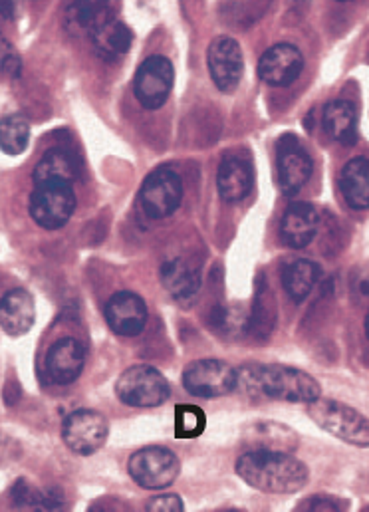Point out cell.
Masks as SVG:
<instances>
[{
	"label": "cell",
	"mask_w": 369,
	"mask_h": 512,
	"mask_svg": "<svg viewBox=\"0 0 369 512\" xmlns=\"http://www.w3.org/2000/svg\"><path fill=\"white\" fill-rule=\"evenodd\" d=\"M237 475L248 487L270 495H292L306 487L308 467L290 453L248 451L237 461Z\"/></svg>",
	"instance_id": "6da1fadb"
},
{
	"label": "cell",
	"mask_w": 369,
	"mask_h": 512,
	"mask_svg": "<svg viewBox=\"0 0 369 512\" xmlns=\"http://www.w3.org/2000/svg\"><path fill=\"white\" fill-rule=\"evenodd\" d=\"M239 387L248 395H262L288 403H314L322 387L310 374L282 364H252L239 370Z\"/></svg>",
	"instance_id": "7a4b0ae2"
},
{
	"label": "cell",
	"mask_w": 369,
	"mask_h": 512,
	"mask_svg": "<svg viewBox=\"0 0 369 512\" xmlns=\"http://www.w3.org/2000/svg\"><path fill=\"white\" fill-rule=\"evenodd\" d=\"M308 415L326 433L346 441L348 445L368 449L369 419L358 409L336 399L320 397L308 405Z\"/></svg>",
	"instance_id": "3957f363"
},
{
	"label": "cell",
	"mask_w": 369,
	"mask_h": 512,
	"mask_svg": "<svg viewBox=\"0 0 369 512\" xmlns=\"http://www.w3.org/2000/svg\"><path fill=\"white\" fill-rule=\"evenodd\" d=\"M76 193L74 185L64 181H46L34 185L28 211L36 225L48 231L62 229L74 215Z\"/></svg>",
	"instance_id": "277c9868"
},
{
	"label": "cell",
	"mask_w": 369,
	"mask_h": 512,
	"mask_svg": "<svg viewBox=\"0 0 369 512\" xmlns=\"http://www.w3.org/2000/svg\"><path fill=\"white\" fill-rule=\"evenodd\" d=\"M129 477L147 491H161L175 483L181 471L177 455L165 447H143L129 457Z\"/></svg>",
	"instance_id": "5b68a950"
},
{
	"label": "cell",
	"mask_w": 369,
	"mask_h": 512,
	"mask_svg": "<svg viewBox=\"0 0 369 512\" xmlns=\"http://www.w3.org/2000/svg\"><path fill=\"white\" fill-rule=\"evenodd\" d=\"M120 401L129 407H159L169 399L171 387L165 376L151 366H131L116 382Z\"/></svg>",
	"instance_id": "8992f818"
},
{
	"label": "cell",
	"mask_w": 369,
	"mask_h": 512,
	"mask_svg": "<svg viewBox=\"0 0 369 512\" xmlns=\"http://www.w3.org/2000/svg\"><path fill=\"white\" fill-rule=\"evenodd\" d=\"M139 201L147 217L165 219L173 215L183 201V181L171 167H159L151 171L141 189Z\"/></svg>",
	"instance_id": "52a82bcc"
},
{
	"label": "cell",
	"mask_w": 369,
	"mask_h": 512,
	"mask_svg": "<svg viewBox=\"0 0 369 512\" xmlns=\"http://www.w3.org/2000/svg\"><path fill=\"white\" fill-rule=\"evenodd\" d=\"M185 389L201 399H217L239 387V372L223 360H195L183 372Z\"/></svg>",
	"instance_id": "ba28073f"
},
{
	"label": "cell",
	"mask_w": 369,
	"mask_h": 512,
	"mask_svg": "<svg viewBox=\"0 0 369 512\" xmlns=\"http://www.w3.org/2000/svg\"><path fill=\"white\" fill-rule=\"evenodd\" d=\"M110 435L108 419L94 409H78L64 419L62 439L66 447L82 457L98 453Z\"/></svg>",
	"instance_id": "9c48e42d"
},
{
	"label": "cell",
	"mask_w": 369,
	"mask_h": 512,
	"mask_svg": "<svg viewBox=\"0 0 369 512\" xmlns=\"http://www.w3.org/2000/svg\"><path fill=\"white\" fill-rule=\"evenodd\" d=\"M173 84V64L165 56H149L139 64L135 72L133 94L145 110H157L167 102Z\"/></svg>",
	"instance_id": "30bf717a"
},
{
	"label": "cell",
	"mask_w": 369,
	"mask_h": 512,
	"mask_svg": "<svg viewBox=\"0 0 369 512\" xmlns=\"http://www.w3.org/2000/svg\"><path fill=\"white\" fill-rule=\"evenodd\" d=\"M207 64L215 86L221 92H233L245 72V58L241 44L231 36H217L207 52Z\"/></svg>",
	"instance_id": "8fae6325"
},
{
	"label": "cell",
	"mask_w": 369,
	"mask_h": 512,
	"mask_svg": "<svg viewBox=\"0 0 369 512\" xmlns=\"http://www.w3.org/2000/svg\"><path fill=\"white\" fill-rule=\"evenodd\" d=\"M314 163L306 149L294 135H286L278 141L276 149V171L280 187L286 195H296L308 183Z\"/></svg>",
	"instance_id": "7c38bea8"
},
{
	"label": "cell",
	"mask_w": 369,
	"mask_h": 512,
	"mask_svg": "<svg viewBox=\"0 0 369 512\" xmlns=\"http://www.w3.org/2000/svg\"><path fill=\"white\" fill-rule=\"evenodd\" d=\"M304 70V56L292 44H274L258 62V76L264 84L274 88H286L298 80Z\"/></svg>",
	"instance_id": "4fadbf2b"
},
{
	"label": "cell",
	"mask_w": 369,
	"mask_h": 512,
	"mask_svg": "<svg viewBox=\"0 0 369 512\" xmlns=\"http://www.w3.org/2000/svg\"><path fill=\"white\" fill-rule=\"evenodd\" d=\"M106 322L118 336H139L147 324L145 300L129 290L116 292L106 304Z\"/></svg>",
	"instance_id": "5bb4252c"
},
{
	"label": "cell",
	"mask_w": 369,
	"mask_h": 512,
	"mask_svg": "<svg viewBox=\"0 0 369 512\" xmlns=\"http://www.w3.org/2000/svg\"><path fill=\"white\" fill-rule=\"evenodd\" d=\"M86 366V350L76 338H60L46 354V374L56 385L74 384Z\"/></svg>",
	"instance_id": "9a60e30c"
},
{
	"label": "cell",
	"mask_w": 369,
	"mask_h": 512,
	"mask_svg": "<svg viewBox=\"0 0 369 512\" xmlns=\"http://www.w3.org/2000/svg\"><path fill=\"white\" fill-rule=\"evenodd\" d=\"M320 213L310 203H292L280 221L282 241L292 249H306L318 235Z\"/></svg>",
	"instance_id": "2e32d148"
},
{
	"label": "cell",
	"mask_w": 369,
	"mask_h": 512,
	"mask_svg": "<svg viewBox=\"0 0 369 512\" xmlns=\"http://www.w3.org/2000/svg\"><path fill=\"white\" fill-rule=\"evenodd\" d=\"M161 282L177 302H191L201 290V270L187 258H171L161 264Z\"/></svg>",
	"instance_id": "e0dca14e"
},
{
	"label": "cell",
	"mask_w": 369,
	"mask_h": 512,
	"mask_svg": "<svg viewBox=\"0 0 369 512\" xmlns=\"http://www.w3.org/2000/svg\"><path fill=\"white\" fill-rule=\"evenodd\" d=\"M36 320L34 298L24 288H12L2 296L0 304V322L2 330L8 336H24L32 330Z\"/></svg>",
	"instance_id": "ac0fdd59"
},
{
	"label": "cell",
	"mask_w": 369,
	"mask_h": 512,
	"mask_svg": "<svg viewBox=\"0 0 369 512\" xmlns=\"http://www.w3.org/2000/svg\"><path fill=\"white\" fill-rule=\"evenodd\" d=\"M217 189L223 201L239 203L252 191V167L241 155H225L217 171Z\"/></svg>",
	"instance_id": "d6986e66"
},
{
	"label": "cell",
	"mask_w": 369,
	"mask_h": 512,
	"mask_svg": "<svg viewBox=\"0 0 369 512\" xmlns=\"http://www.w3.org/2000/svg\"><path fill=\"white\" fill-rule=\"evenodd\" d=\"M340 191L356 211L369 209V159L354 157L340 171Z\"/></svg>",
	"instance_id": "ffe728a7"
},
{
	"label": "cell",
	"mask_w": 369,
	"mask_h": 512,
	"mask_svg": "<svg viewBox=\"0 0 369 512\" xmlns=\"http://www.w3.org/2000/svg\"><path fill=\"white\" fill-rule=\"evenodd\" d=\"M90 40H92V46H94L96 54L102 60L116 62V60L122 58L123 54H127V50L131 48L133 32L122 20L110 18L96 32H92Z\"/></svg>",
	"instance_id": "44dd1931"
},
{
	"label": "cell",
	"mask_w": 369,
	"mask_h": 512,
	"mask_svg": "<svg viewBox=\"0 0 369 512\" xmlns=\"http://www.w3.org/2000/svg\"><path fill=\"white\" fill-rule=\"evenodd\" d=\"M78 161L76 157L64 149V147H54L46 151L40 161L34 167L32 179L34 185L46 183V181H64L74 185L78 181Z\"/></svg>",
	"instance_id": "7402d4cb"
},
{
	"label": "cell",
	"mask_w": 369,
	"mask_h": 512,
	"mask_svg": "<svg viewBox=\"0 0 369 512\" xmlns=\"http://www.w3.org/2000/svg\"><path fill=\"white\" fill-rule=\"evenodd\" d=\"M324 129L326 133L344 145H354L358 139V114L352 102L332 100L324 108Z\"/></svg>",
	"instance_id": "603a6c76"
},
{
	"label": "cell",
	"mask_w": 369,
	"mask_h": 512,
	"mask_svg": "<svg viewBox=\"0 0 369 512\" xmlns=\"http://www.w3.org/2000/svg\"><path fill=\"white\" fill-rule=\"evenodd\" d=\"M320 266L308 258H298L292 260L290 264H286L284 272H282V284L286 294L294 300V302H304L308 298V294L312 292V288L318 284L320 280Z\"/></svg>",
	"instance_id": "cb8c5ba5"
},
{
	"label": "cell",
	"mask_w": 369,
	"mask_h": 512,
	"mask_svg": "<svg viewBox=\"0 0 369 512\" xmlns=\"http://www.w3.org/2000/svg\"><path fill=\"white\" fill-rule=\"evenodd\" d=\"M14 512H64L60 491H38L26 481H18L12 489Z\"/></svg>",
	"instance_id": "d4e9b609"
},
{
	"label": "cell",
	"mask_w": 369,
	"mask_h": 512,
	"mask_svg": "<svg viewBox=\"0 0 369 512\" xmlns=\"http://www.w3.org/2000/svg\"><path fill=\"white\" fill-rule=\"evenodd\" d=\"M114 18L108 2H72L66 10V24L72 32H96L104 22Z\"/></svg>",
	"instance_id": "484cf974"
},
{
	"label": "cell",
	"mask_w": 369,
	"mask_h": 512,
	"mask_svg": "<svg viewBox=\"0 0 369 512\" xmlns=\"http://www.w3.org/2000/svg\"><path fill=\"white\" fill-rule=\"evenodd\" d=\"M254 443L252 451H272V453H290L298 445V437L292 429L278 423H256L250 429Z\"/></svg>",
	"instance_id": "4316f807"
},
{
	"label": "cell",
	"mask_w": 369,
	"mask_h": 512,
	"mask_svg": "<svg viewBox=\"0 0 369 512\" xmlns=\"http://www.w3.org/2000/svg\"><path fill=\"white\" fill-rule=\"evenodd\" d=\"M276 324V300L272 296L270 286L260 278L256 286V296L252 304V312L248 318V330L256 338H266Z\"/></svg>",
	"instance_id": "83f0119b"
},
{
	"label": "cell",
	"mask_w": 369,
	"mask_h": 512,
	"mask_svg": "<svg viewBox=\"0 0 369 512\" xmlns=\"http://www.w3.org/2000/svg\"><path fill=\"white\" fill-rule=\"evenodd\" d=\"M30 139V124L24 116L12 114L4 116L0 124V143L4 153L8 155H20L28 147Z\"/></svg>",
	"instance_id": "f1b7e54d"
},
{
	"label": "cell",
	"mask_w": 369,
	"mask_h": 512,
	"mask_svg": "<svg viewBox=\"0 0 369 512\" xmlns=\"http://www.w3.org/2000/svg\"><path fill=\"white\" fill-rule=\"evenodd\" d=\"M207 427V415L197 405H177L175 407V437L177 439H197Z\"/></svg>",
	"instance_id": "f546056e"
},
{
	"label": "cell",
	"mask_w": 369,
	"mask_h": 512,
	"mask_svg": "<svg viewBox=\"0 0 369 512\" xmlns=\"http://www.w3.org/2000/svg\"><path fill=\"white\" fill-rule=\"evenodd\" d=\"M0 62H2V70H4L6 76H10V78H18L20 76V70H22L20 56L16 54L14 46L8 44L6 38L0 40Z\"/></svg>",
	"instance_id": "4dcf8cb0"
},
{
	"label": "cell",
	"mask_w": 369,
	"mask_h": 512,
	"mask_svg": "<svg viewBox=\"0 0 369 512\" xmlns=\"http://www.w3.org/2000/svg\"><path fill=\"white\" fill-rule=\"evenodd\" d=\"M143 512H185V505L181 497L167 493V495H157L149 499Z\"/></svg>",
	"instance_id": "1f68e13d"
},
{
	"label": "cell",
	"mask_w": 369,
	"mask_h": 512,
	"mask_svg": "<svg viewBox=\"0 0 369 512\" xmlns=\"http://www.w3.org/2000/svg\"><path fill=\"white\" fill-rule=\"evenodd\" d=\"M352 292L360 300H369V268H362L352 278Z\"/></svg>",
	"instance_id": "d6a6232c"
},
{
	"label": "cell",
	"mask_w": 369,
	"mask_h": 512,
	"mask_svg": "<svg viewBox=\"0 0 369 512\" xmlns=\"http://www.w3.org/2000/svg\"><path fill=\"white\" fill-rule=\"evenodd\" d=\"M90 512H108V511H106V509H104V507H102V505H94V507H92V509H90Z\"/></svg>",
	"instance_id": "836d02e7"
},
{
	"label": "cell",
	"mask_w": 369,
	"mask_h": 512,
	"mask_svg": "<svg viewBox=\"0 0 369 512\" xmlns=\"http://www.w3.org/2000/svg\"><path fill=\"white\" fill-rule=\"evenodd\" d=\"M366 334H368V340H369V312H368V316H366Z\"/></svg>",
	"instance_id": "e575fe53"
}]
</instances>
